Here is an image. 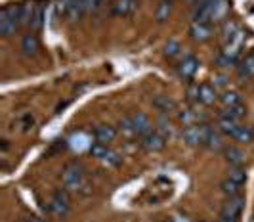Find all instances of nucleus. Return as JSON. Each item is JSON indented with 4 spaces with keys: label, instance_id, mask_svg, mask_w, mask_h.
I'll return each instance as SVG.
<instances>
[{
    "label": "nucleus",
    "instance_id": "22",
    "mask_svg": "<svg viewBox=\"0 0 254 222\" xmlns=\"http://www.w3.org/2000/svg\"><path fill=\"white\" fill-rule=\"evenodd\" d=\"M245 113H247V109H245L243 105H231V107H226V109H224V115H222V117L239 121L241 117H245Z\"/></svg>",
    "mask_w": 254,
    "mask_h": 222
},
{
    "label": "nucleus",
    "instance_id": "40",
    "mask_svg": "<svg viewBox=\"0 0 254 222\" xmlns=\"http://www.w3.org/2000/svg\"><path fill=\"white\" fill-rule=\"evenodd\" d=\"M220 222H237V221H220Z\"/></svg>",
    "mask_w": 254,
    "mask_h": 222
},
{
    "label": "nucleus",
    "instance_id": "23",
    "mask_svg": "<svg viewBox=\"0 0 254 222\" xmlns=\"http://www.w3.org/2000/svg\"><path fill=\"white\" fill-rule=\"evenodd\" d=\"M241 184H237V182H233V180H229V178H226L224 182L220 184V188H222V192L226 194V196H229V197H233V196H239V188Z\"/></svg>",
    "mask_w": 254,
    "mask_h": 222
},
{
    "label": "nucleus",
    "instance_id": "35",
    "mask_svg": "<svg viewBox=\"0 0 254 222\" xmlns=\"http://www.w3.org/2000/svg\"><path fill=\"white\" fill-rule=\"evenodd\" d=\"M103 4V0H86V6H88V12H96L100 10Z\"/></svg>",
    "mask_w": 254,
    "mask_h": 222
},
{
    "label": "nucleus",
    "instance_id": "39",
    "mask_svg": "<svg viewBox=\"0 0 254 222\" xmlns=\"http://www.w3.org/2000/svg\"><path fill=\"white\" fill-rule=\"evenodd\" d=\"M25 222H42V221H40V219H37V217H29Z\"/></svg>",
    "mask_w": 254,
    "mask_h": 222
},
{
    "label": "nucleus",
    "instance_id": "20",
    "mask_svg": "<svg viewBox=\"0 0 254 222\" xmlns=\"http://www.w3.org/2000/svg\"><path fill=\"white\" fill-rule=\"evenodd\" d=\"M239 31H241V29L235 25L233 21H226V23H224V27H222V39H224V44H226V42H229V40L235 39Z\"/></svg>",
    "mask_w": 254,
    "mask_h": 222
},
{
    "label": "nucleus",
    "instance_id": "11",
    "mask_svg": "<svg viewBox=\"0 0 254 222\" xmlns=\"http://www.w3.org/2000/svg\"><path fill=\"white\" fill-rule=\"evenodd\" d=\"M132 123H134V131L140 136H147L151 132V121L143 113H134L132 115Z\"/></svg>",
    "mask_w": 254,
    "mask_h": 222
},
{
    "label": "nucleus",
    "instance_id": "13",
    "mask_svg": "<svg viewBox=\"0 0 254 222\" xmlns=\"http://www.w3.org/2000/svg\"><path fill=\"white\" fill-rule=\"evenodd\" d=\"M216 88L214 86H210V84H203L201 88H199V102H203V104L210 105L216 102Z\"/></svg>",
    "mask_w": 254,
    "mask_h": 222
},
{
    "label": "nucleus",
    "instance_id": "7",
    "mask_svg": "<svg viewBox=\"0 0 254 222\" xmlns=\"http://www.w3.org/2000/svg\"><path fill=\"white\" fill-rule=\"evenodd\" d=\"M84 13H88V6H86V0H73L69 10H67V19L69 21H78Z\"/></svg>",
    "mask_w": 254,
    "mask_h": 222
},
{
    "label": "nucleus",
    "instance_id": "37",
    "mask_svg": "<svg viewBox=\"0 0 254 222\" xmlns=\"http://www.w3.org/2000/svg\"><path fill=\"white\" fill-rule=\"evenodd\" d=\"M199 84H191L190 88H188V96H190L191 100H199Z\"/></svg>",
    "mask_w": 254,
    "mask_h": 222
},
{
    "label": "nucleus",
    "instance_id": "4",
    "mask_svg": "<svg viewBox=\"0 0 254 222\" xmlns=\"http://www.w3.org/2000/svg\"><path fill=\"white\" fill-rule=\"evenodd\" d=\"M243 205H245V199L241 196L229 197L222 207V221H237V217L243 211Z\"/></svg>",
    "mask_w": 254,
    "mask_h": 222
},
{
    "label": "nucleus",
    "instance_id": "10",
    "mask_svg": "<svg viewBox=\"0 0 254 222\" xmlns=\"http://www.w3.org/2000/svg\"><path fill=\"white\" fill-rule=\"evenodd\" d=\"M197 69H199V60L193 58V56H188V58L178 66V73H180V77L191 78L193 75H195Z\"/></svg>",
    "mask_w": 254,
    "mask_h": 222
},
{
    "label": "nucleus",
    "instance_id": "14",
    "mask_svg": "<svg viewBox=\"0 0 254 222\" xmlns=\"http://www.w3.org/2000/svg\"><path fill=\"white\" fill-rule=\"evenodd\" d=\"M224 157L228 159L231 165H241L243 161H245V153H243L239 148H235V146H229L224 149Z\"/></svg>",
    "mask_w": 254,
    "mask_h": 222
},
{
    "label": "nucleus",
    "instance_id": "34",
    "mask_svg": "<svg viewBox=\"0 0 254 222\" xmlns=\"http://www.w3.org/2000/svg\"><path fill=\"white\" fill-rule=\"evenodd\" d=\"M102 161L105 163V165H119V161H121V159H119V155H117V153H113V151H109L107 155L103 157Z\"/></svg>",
    "mask_w": 254,
    "mask_h": 222
},
{
    "label": "nucleus",
    "instance_id": "33",
    "mask_svg": "<svg viewBox=\"0 0 254 222\" xmlns=\"http://www.w3.org/2000/svg\"><path fill=\"white\" fill-rule=\"evenodd\" d=\"M180 50V44L178 42H174V40H170L168 44H166V48H165V54L166 56H176Z\"/></svg>",
    "mask_w": 254,
    "mask_h": 222
},
{
    "label": "nucleus",
    "instance_id": "19",
    "mask_svg": "<svg viewBox=\"0 0 254 222\" xmlns=\"http://www.w3.org/2000/svg\"><path fill=\"white\" fill-rule=\"evenodd\" d=\"M35 10H37V4H35V2H25V4H21V25H31Z\"/></svg>",
    "mask_w": 254,
    "mask_h": 222
},
{
    "label": "nucleus",
    "instance_id": "1",
    "mask_svg": "<svg viewBox=\"0 0 254 222\" xmlns=\"http://www.w3.org/2000/svg\"><path fill=\"white\" fill-rule=\"evenodd\" d=\"M21 25V6L8 4L0 12V33L4 37H12L15 29Z\"/></svg>",
    "mask_w": 254,
    "mask_h": 222
},
{
    "label": "nucleus",
    "instance_id": "27",
    "mask_svg": "<svg viewBox=\"0 0 254 222\" xmlns=\"http://www.w3.org/2000/svg\"><path fill=\"white\" fill-rule=\"evenodd\" d=\"M178 119H180V123H184V127H191V125H195V121H197V113L191 111V109H184L178 115Z\"/></svg>",
    "mask_w": 254,
    "mask_h": 222
},
{
    "label": "nucleus",
    "instance_id": "41",
    "mask_svg": "<svg viewBox=\"0 0 254 222\" xmlns=\"http://www.w3.org/2000/svg\"><path fill=\"white\" fill-rule=\"evenodd\" d=\"M103 2H113V0H103Z\"/></svg>",
    "mask_w": 254,
    "mask_h": 222
},
{
    "label": "nucleus",
    "instance_id": "25",
    "mask_svg": "<svg viewBox=\"0 0 254 222\" xmlns=\"http://www.w3.org/2000/svg\"><path fill=\"white\" fill-rule=\"evenodd\" d=\"M228 178L229 180H233V182H237V184H243L245 180H247V172H245L239 165H235L233 169L228 170Z\"/></svg>",
    "mask_w": 254,
    "mask_h": 222
},
{
    "label": "nucleus",
    "instance_id": "38",
    "mask_svg": "<svg viewBox=\"0 0 254 222\" xmlns=\"http://www.w3.org/2000/svg\"><path fill=\"white\" fill-rule=\"evenodd\" d=\"M8 148H10L8 140H4V142H2V153H6V151H8Z\"/></svg>",
    "mask_w": 254,
    "mask_h": 222
},
{
    "label": "nucleus",
    "instance_id": "28",
    "mask_svg": "<svg viewBox=\"0 0 254 222\" xmlns=\"http://www.w3.org/2000/svg\"><path fill=\"white\" fill-rule=\"evenodd\" d=\"M90 153H92V157H96V159H100V161H102L103 157L109 153V149H107V146L105 144H100V142H98V144L90 146Z\"/></svg>",
    "mask_w": 254,
    "mask_h": 222
},
{
    "label": "nucleus",
    "instance_id": "15",
    "mask_svg": "<svg viewBox=\"0 0 254 222\" xmlns=\"http://www.w3.org/2000/svg\"><path fill=\"white\" fill-rule=\"evenodd\" d=\"M44 19H46V4L38 2L37 10H35V15H33V21H31V27H33L35 31L42 29V25H44Z\"/></svg>",
    "mask_w": 254,
    "mask_h": 222
},
{
    "label": "nucleus",
    "instance_id": "36",
    "mask_svg": "<svg viewBox=\"0 0 254 222\" xmlns=\"http://www.w3.org/2000/svg\"><path fill=\"white\" fill-rule=\"evenodd\" d=\"M73 0H58V12L60 13H67L69 6H71Z\"/></svg>",
    "mask_w": 254,
    "mask_h": 222
},
{
    "label": "nucleus",
    "instance_id": "32",
    "mask_svg": "<svg viewBox=\"0 0 254 222\" xmlns=\"http://www.w3.org/2000/svg\"><path fill=\"white\" fill-rule=\"evenodd\" d=\"M33 125H35V117H33L31 113H25V115L21 117V127H23V131L33 129Z\"/></svg>",
    "mask_w": 254,
    "mask_h": 222
},
{
    "label": "nucleus",
    "instance_id": "16",
    "mask_svg": "<svg viewBox=\"0 0 254 222\" xmlns=\"http://www.w3.org/2000/svg\"><path fill=\"white\" fill-rule=\"evenodd\" d=\"M239 123L237 121H233V119H228V117H222L220 119V131L224 132V134H228V136H235L237 134V131H239Z\"/></svg>",
    "mask_w": 254,
    "mask_h": 222
},
{
    "label": "nucleus",
    "instance_id": "21",
    "mask_svg": "<svg viewBox=\"0 0 254 222\" xmlns=\"http://www.w3.org/2000/svg\"><path fill=\"white\" fill-rule=\"evenodd\" d=\"M21 48L25 54H37L38 52V39L35 35H25L23 37V42H21Z\"/></svg>",
    "mask_w": 254,
    "mask_h": 222
},
{
    "label": "nucleus",
    "instance_id": "12",
    "mask_svg": "<svg viewBox=\"0 0 254 222\" xmlns=\"http://www.w3.org/2000/svg\"><path fill=\"white\" fill-rule=\"evenodd\" d=\"M94 134H96V140H98L100 144H107V142H111L115 138L117 131H115L113 127H109V125H102V127L96 129Z\"/></svg>",
    "mask_w": 254,
    "mask_h": 222
},
{
    "label": "nucleus",
    "instance_id": "8",
    "mask_svg": "<svg viewBox=\"0 0 254 222\" xmlns=\"http://www.w3.org/2000/svg\"><path fill=\"white\" fill-rule=\"evenodd\" d=\"M136 0H115V4H111V12L113 15H130V13L136 10Z\"/></svg>",
    "mask_w": 254,
    "mask_h": 222
},
{
    "label": "nucleus",
    "instance_id": "29",
    "mask_svg": "<svg viewBox=\"0 0 254 222\" xmlns=\"http://www.w3.org/2000/svg\"><path fill=\"white\" fill-rule=\"evenodd\" d=\"M253 136H254V132L251 131L249 127H239V131L233 136V140H237V142H251Z\"/></svg>",
    "mask_w": 254,
    "mask_h": 222
},
{
    "label": "nucleus",
    "instance_id": "18",
    "mask_svg": "<svg viewBox=\"0 0 254 222\" xmlns=\"http://www.w3.org/2000/svg\"><path fill=\"white\" fill-rule=\"evenodd\" d=\"M239 77L241 78L254 77V54L247 56V58H245V62L239 66Z\"/></svg>",
    "mask_w": 254,
    "mask_h": 222
},
{
    "label": "nucleus",
    "instance_id": "3",
    "mask_svg": "<svg viewBox=\"0 0 254 222\" xmlns=\"http://www.w3.org/2000/svg\"><path fill=\"white\" fill-rule=\"evenodd\" d=\"M184 142L188 146H201L206 142V136H208V129L199 127V125H191L184 129Z\"/></svg>",
    "mask_w": 254,
    "mask_h": 222
},
{
    "label": "nucleus",
    "instance_id": "2",
    "mask_svg": "<svg viewBox=\"0 0 254 222\" xmlns=\"http://www.w3.org/2000/svg\"><path fill=\"white\" fill-rule=\"evenodd\" d=\"M62 178H64V184L67 190H71V192L78 190L82 186V182H84V169H82V165L80 163L67 165L64 174H62Z\"/></svg>",
    "mask_w": 254,
    "mask_h": 222
},
{
    "label": "nucleus",
    "instance_id": "31",
    "mask_svg": "<svg viewBox=\"0 0 254 222\" xmlns=\"http://www.w3.org/2000/svg\"><path fill=\"white\" fill-rule=\"evenodd\" d=\"M170 12H172V4H170V2H161V4H159V8H157V19H159V21H165L166 17H168V15H170Z\"/></svg>",
    "mask_w": 254,
    "mask_h": 222
},
{
    "label": "nucleus",
    "instance_id": "24",
    "mask_svg": "<svg viewBox=\"0 0 254 222\" xmlns=\"http://www.w3.org/2000/svg\"><path fill=\"white\" fill-rule=\"evenodd\" d=\"M220 100H222V104L226 105V107L241 105V96H239L237 92H224V94L220 96Z\"/></svg>",
    "mask_w": 254,
    "mask_h": 222
},
{
    "label": "nucleus",
    "instance_id": "6",
    "mask_svg": "<svg viewBox=\"0 0 254 222\" xmlns=\"http://www.w3.org/2000/svg\"><path fill=\"white\" fill-rule=\"evenodd\" d=\"M165 140L166 138L163 136V134H159V132H149L147 136H143L141 146H143L145 151H161L166 144Z\"/></svg>",
    "mask_w": 254,
    "mask_h": 222
},
{
    "label": "nucleus",
    "instance_id": "17",
    "mask_svg": "<svg viewBox=\"0 0 254 222\" xmlns=\"http://www.w3.org/2000/svg\"><path fill=\"white\" fill-rule=\"evenodd\" d=\"M153 105H155L159 111L168 113V111H172V109L176 107V102H174L172 98H168V96H157V98L153 100Z\"/></svg>",
    "mask_w": 254,
    "mask_h": 222
},
{
    "label": "nucleus",
    "instance_id": "9",
    "mask_svg": "<svg viewBox=\"0 0 254 222\" xmlns=\"http://www.w3.org/2000/svg\"><path fill=\"white\" fill-rule=\"evenodd\" d=\"M190 35L195 42H204V40L210 39L212 29L208 27V23H193L190 29Z\"/></svg>",
    "mask_w": 254,
    "mask_h": 222
},
{
    "label": "nucleus",
    "instance_id": "26",
    "mask_svg": "<svg viewBox=\"0 0 254 222\" xmlns=\"http://www.w3.org/2000/svg\"><path fill=\"white\" fill-rule=\"evenodd\" d=\"M119 127H121V132L128 136V138H132V136H136V131H134V123H132V117H125L121 119V123H119Z\"/></svg>",
    "mask_w": 254,
    "mask_h": 222
},
{
    "label": "nucleus",
    "instance_id": "30",
    "mask_svg": "<svg viewBox=\"0 0 254 222\" xmlns=\"http://www.w3.org/2000/svg\"><path fill=\"white\" fill-rule=\"evenodd\" d=\"M204 144L208 146L210 149H220V148H222V138H220L214 131L208 129V136H206V142H204Z\"/></svg>",
    "mask_w": 254,
    "mask_h": 222
},
{
    "label": "nucleus",
    "instance_id": "5",
    "mask_svg": "<svg viewBox=\"0 0 254 222\" xmlns=\"http://www.w3.org/2000/svg\"><path fill=\"white\" fill-rule=\"evenodd\" d=\"M71 209V205H69V197L65 192H58L56 196L52 197L50 201V213H54L56 217H65L67 213Z\"/></svg>",
    "mask_w": 254,
    "mask_h": 222
}]
</instances>
